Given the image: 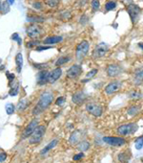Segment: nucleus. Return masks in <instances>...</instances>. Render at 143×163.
<instances>
[{
    "label": "nucleus",
    "mask_w": 143,
    "mask_h": 163,
    "mask_svg": "<svg viewBox=\"0 0 143 163\" xmlns=\"http://www.w3.org/2000/svg\"><path fill=\"white\" fill-rule=\"evenodd\" d=\"M53 100H54V96L51 92L46 91V92L42 93L41 96H40V99L38 101V104L37 105V107H35L32 110V113L34 115L41 113L44 109H46L50 106L53 102Z\"/></svg>",
    "instance_id": "1"
},
{
    "label": "nucleus",
    "mask_w": 143,
    "mask_h": 163,
    "mask_svg": "<svg viewBox=\"0 0 143 163\" xmlns=\"http://www.w3.org/2000/svg\"><path fill=\"white\" fill-rule=\"evenodd\" d=\"M45 132H46L45 126H37V129L34 130V132L30 136V139H29L30 143L31 144L39 143L42 140V138H43V136L45 134Z\"/></svg>",
    "instance_id": "2"
},
{
    "label": "nucleus",
    "mask_w": 143,
    "mask_h": 163,
    "mask_svg": "<svg viewBox=\"0 0 143 163\" xmlns=\"http://www.w3.org/2000/svg\"><path fill=\"white\" fill-rule=\"evenodd\" d=\"M89 43L88 41L86 40H83L81 41L77 46H76V58L78 61H82L84 58L86 57V55L88 54V51H89Z\"/></svg>",
    "instance_id": "3"
},
{
    "label": "nucleus",
    "mask_w": 143,
    "mask_h": 163,
    "mask_svg": "<svg viewBox=\"0 0 143 163\" xmlns=\"http://www.w3.org/2000/svg\"><path fill=\"white\" fill-rule=\"evenodd\" d=\"M137 130V125L130 123V124H125L120 127H118L117 129V133L120 135H129L136 133Z\"/></svg>",
    "instance_id": "4"
},
{
    "label": "nucleus",
    "mask_w": 143,
    "mask_h": 163,
    "mask_svg": "<svg viewBox=\"0 0 143 163\" xmlns=\"http://www.w3.org/2000/svg\"><path fill=\"white\" fill-rule=\"evenodd\" d=\"M109 50V46L105 42H100L99 44H98L94 47L93 52V57L94 59H98V58H101L103 56H105Z\"/></svg>",
    "instance_id": "5"
},
{
    "label": "nucleus",
    "mask_w": 143,
    "mask_h": 163,
    "mask_svg": "<svg viewBox=\"0 0 143 163\" xmlns=\"http://www.w3.org/2000/svg\"><path fill=\"white\" fill-rule=\"evenodd\" d=\"M86 109L87 111L95 116V117H99V116H101L102 112H103V109L101 108L100 105L98 104H95V103H89L86 105Z\"/></svg>",
    "instance_id": "6"
},
{
    "label": "nucleus",
    "mask_w": 143,
    "mask_h": 163,
    "mask_svg": "<svg viewBox=\"0 0 143 163\" xmlns=\"http://www.w3.org/2000/svg\"><path fill=\"white\" fill-rule=\"evenodd\" d=\"M127 11H128L131 19H132V21L135 23L140 15V8L136 4H130L127 7Z\"/></svg>",
    "instance_id": "7"
},
{
    "label": "nucleus",
    "mask_w": 143,
    "mask_h": 163,
    "mask_svg": "<svg viewBox=\"0 0 143 163\" xmlns=\"http://www.w3.org/2000/svg\"><path fill=\"white\" fill-rule=\"evenodd\" d=\"M83 69L80 65L78 64H74L72 65L67 71V77L70 79H76L82 74Z\"/></svg>",
    "instance_id": "8"
},
{
    "label": "nucleus",
    "mask_w": 143,
    "mask_h": 163,
    "mask_svg": "<svg viewBox=\"0 0 143 163\" xmlns=\"http://www.w3.org/2000/svg\"><path fill=\"white\" fill-rule=\"evenodd\" d=\"M123 71V69L120 65L118 64H110L107 67V74L111 78H115L119 76Z\"/></svg>",
    "instance_id": "9"
},
{
    "label": "nucleus",
    "mask_w": 143,
    "mask_h": 163,
    "mask_svg": "<svg viewBox=\"0 0 143 163\" xmlns=\"http://www.w3.org/2000/svg\"><path fill=\"white\" fill-rule=\"evenodd\" d=\"M103 141L111 146H122L126 143V140L124 138L121 137H110V136H106L103 138Z\"/></svg>",
    "instance_id": "10"
},
{
    "label": "nucleus",
    "mask_w": 143,
    "mask_h": 163,
    "mask_svg": "<svg viewBox=\"0 0 143 163\" xmlns=\"http://www.w3.org/2000/svg\"><path fill=\"white\" fill-rule=\"evenodd\" d=\"M43 33V30L40 26L38 25H32L30 27H28L27 29V34L28 36L32 39H37V38H39Z\"/></svg>",
    "instance_id": "11"
},
{
    "label": "nucleus",
    "mask_w": 143,
    "mask_h": 163,
    "mask_svg": "<svg viewBox=\"0 0 143 163\" xmlns=\"http://www.w3.org/2000/svg\"><path fill=\"white\" fill-rule=\"evenodd\" d=\"M38 126V121L37 119H33L32 120V122L27 126V128L25 129V131L23 132V134H22V138L25 139V138H28L29 136L32 135V133L34 132V130L37 129V127Z\"/></svg>",
    "instance_id": "12"
},
{
    "label": "nucleus",
    "mask_w": 143,
    "mask_h": 163,
    "mask_svg": "<svg viewBox=\"0 0 143 163\" xmlns=\"http://www.w3.org/2000/svg\"><path fill=\"white\" fill-rule=\"evenodd\" d=\"M121 83L119 81H115L113 82V83H110L108 86L105 87V92L107 94H114V93L117 92L119 89L121 88Z\"/></svg>",
    "instance_id": "13"
},
{
    "label": "nucleus",
    "mask_w": 143,
    "mask_h": 163,
    "mask_svg": "<svg viewBox=\"0 0 143 163\" xmlns=\"http://www.w3.org/2000/svg\"><path fill=\"white\" fill-rule=\"evenodd\" d=\"M61 74H62V69L60 67H57L52 72H50L49 74V81H48V83H51V84H54L55 81H57L59 78L61 77Z\"/></svg>",
    "instance_id": "14"
},
{
    "label": "nucleus",
    "mask_w": 143,
    "mask_h": 163,
    "mask_svg": "<svg viewBox=\"0 0 143 163\" xmlns=\"http://www.w3.org/2000/svg\"><path fill=\"white\" fill-rule=\"evenodd\" d=\"M49 72L46 70H41L38 74H37V83L38 85L42 86L45 85L46 83H48L49 81Z\"/></svg>",
    "instance_id": "15"
},
{
    "label": "nucleus",
    "mask_w": 143,
    "mask_h": 163,
    "mask_svg": "<svg viewBox=\"0 0 143 163\" xmlns=\"http://www.w3.org/2000/svg\"><path fill=\"white\" fill-rule=\"evenodd\" d=\"M87 99V96L85 93L83 92H77L76 94H74L73 98H72V101H73L75 104L76 105H80L82 103H84Z\"/></svg>",
    "instance_id": "16"
},
{
    "label": "nucleus",
    "mask_w": 143,
    "mask_h": 163,
    "mask_svg": "<svg viewBox=\"0 0 143 163\" xmlns=\"http://www.w3.org/2000/svg\"><path fill=\"white\" fill-rule=\"evenodd\" d=\"M135 84L136 85H140L143 83V68L137 69L135 72Z\"/></svg>",
    "instance_id": "17"
},
{
    "label": "nucleus",
    "mask_w": 143,
    "mask_h": 163,
    "mask_svg": "<svg viewBox=\"0 0 143 163\" xmlns=\"http://www.w3.org/2000/svg\"><path fill=\"white\" fill-rule=\"evenodd\" d=\"M62 40V37L54 36V37H48L44 40V44H55Z\"/></svg>",
    "instance_id": "18"
},
{
    "label": "nucleus",
    "mask_w": 143,
    "mask_h": 163,
    "mask_svg": "<svg viewBox=\"0 0 143 163\" xmlns=\"http://www.w3.org/2000/svg\"><path fill=\"white\" fill-rule=\"evenodd\" d=\"M57 142H58V140L57 139H54V140H53L52 142H50L49 144H48L46 147H44L43 149H42V151H41V155H45V154H47L49 151H51L53 148H54L56 145H57Z\"/></svg>",
    "instance_id": "19"
},
{
    "label": "nucleus",
    "mask_w": 143,
    "mask_h": 163,
    "mask_svg": "<svg viewBox=\"0 0 143 163\" xmlns=\"http://www.w3.org/2000/svg\"><path fill=\"white\" fill-rule=\"evenodd\" d=\"M15 63H16L17 72H20L21 69H22V65H23V57H22L21 53H18L15 56Z\"/></svg>",
    "instance_id": "20"
},
{
    "label": "nucleus",
    "mask_w": 143,
    "mask_h": 163,
    "mask_svg": "<svg viewBox=\"0 0 143 163\" xmlns=\"http://www.w3.org/2000/svg\"><path fill=\"white\" fill-rule=\"evenodd\" d=\"M81 133L80 132H75L73 134L71 135V137H70V142L72 143V144H76V143H77L78 141H79V139L81 138Z\"/></svg>",
    "instance_id": "21"
},
{
    "label": "nucleus",
    "mask_w": 143,
    "mask_h": 163,
    "mask_svg": "<svg viewBox=\"0 0 143 163\" xmlns=\"http://www.w3.org/2000/svg\"><path fill=\"white\" fill-rule=\"evenodd\" d=\"M129 97L133 100H138V99L142 98V94L138 91H131L129 93Z\"/></svg>",
    "instance_id": "22"
},
{
    "label": "nucleus",
    "mask_w": 143,
    "mask_h": 163,
    "mask_svg": "<svg viewBox=\"0 0 143 163\" xmlns=\"http://www.w3.org/2000/svg\"><path fill=\"white\" fill-rule=\"evenodd\" d=\"M28 104H29V102L27 101V100H21L20 102H19V104H18V106H17V109L19 110V111H22V110H24L27 107H28Z\"/></svg>",
    "instance_id": "23"
},
{
    "label": "nucleus",
    "mask_w": 143,
    "mask_h": 163,
    "mask_svg": "<svg viewBox=\"0 0 143 163\" xmlns=\"http://www.w3.org/2000/svg\"><path fill=\"white\" fill-rule=\"evenodd\" d=\"M135 147L136 150H140L143 147V135L140 137H137L135 141Z\"/></svg>",
    "instance_id": "24"
},
{
    "label": "nucleus",
    "mask_w": 143,
    "mask_h": 163,
    "mask_svg": "<svg viewBox=\"0 0 143 163\" xmlns=\"http://www.w3.org/2000/svg\"><path fill=\"white\" fill-rule=\"evenodd\" d=\"M1 12H2V14L5 15V14H8L9 12H10V4L7 2V1H4L1 5Z\"/></svg>",
    "instance_id": "25"
},
{
    "label": "nucleus",
    "mask_w": 143,
    "mask_h": 163,
    "mask_svg": "<svg viewBox=\"0 0 143 163\" xmlns=\"http://www.w3.org/2000/svg\"><path fill=\"white\" fill-rule=\"evenodd\" d=\"M70 61V57H63V58H60V59H58L55 63V65L56 66H60L66 63H68Z\"/></svg>",
    "instance_id": "26"
},
{
    "label": "nucleus",
    "mask_w": 143,
    "mask_h": 163,
    "mask_svg": "<svg viewBox=\"0 0 143 163\" xmlns=\"http://www.w3.org/2000/svg\"><path fill=\"white\" fill-rule=\"evenodd\" d=\"M28 21H30V22H43V21H45V19L42 16H28Z\"/></svg>",
    "instance_id": "27"
},
{
    "label": "nucleus",
    "mask_w": 143,
    "mask_h": 163,
    "mask_svg": "<svg viewBox=\"0 0 143 163\" xmlns=\"http://www.w3.org/2000/svg\"><path fill=\"white\" fill-rule=\"evenodd\" d=\"M118 160L122 163H126L129 161V156L126 153H120L118 155Z\"/></svg>",
    "instance_id": "28"
},
{
    "label": "nucleus",
    "mask_w": 143,
    "mask_h": 163,
    "mask_svg": "<svg viewBox=\"0 0 143 163\" xmlns=\"http://www.w3.org/2000/svg\"><path fill=\"white\" fill-rule=\"evenodd\" d=\"M89 148H90V144L87 141H82L78 145V149L80 151H83V152H84V151H87Z\"/></svg>",
    "instance_id": "29"
},
{
    "label": "nucleus",
    "mask_w": 143,
    "mask_h": 163,
    "mask_svg": "<svg viewBox=\"0 0 143 163\" xmlns=\"http://www.w3.org/2000/svg\"><path fill=\"white\" fill-rule=\"evenodd\" d=\"M115 7H116V3L114 2V1H109V2H107L106 5H105L106 11H113L114 9H115Z\"/></svg>",
    "instance_id": "30"
},
{
    "label": "nucleus",
    "mask_w": 143,
    "mask_h": 163,
    "mask_svg": "<svg viewBox=\"0 0 143 163\" xmlns=\"http://www.w3.org/2000/svg\"><path fill=\"white\" fill-rule=\"evenodd\" d=\"M6 112L9 114V115H11V114H13L14 112H15V106L13 104H8V105H6Z\"/></svg>",
    "instance_id": "31"
},
{
    "label": "nucleus",
    "mask_w": 143,
    "mask_h": 163,
    "mask_svg": "<svg viewBox=\"0 0 143 163\" xmlns=\"http://www.w3.org/2000/svg\"><path fill=\"white\" fill-rule=\"evenodd\" d=\"M45 3L50 7H55L59 3V0H45Z\"/></svg>",
    "instance_id": "32"
},
{
    "label": "nucleus",
    "mask_w": 143,
    "mask_h": 163,
    "mask_svg": "<svg viewBox=\"0 0 143 163\" xmlns=\"http://www.w3.org/2000/svg\"><path fill=\"white\" fill-rule=\"evenodd\" d=\"M138 111H139V108L138 107H132V108H130L128 109V114L136 115V113H138Z\"/></svg>",
    "instance_id": "33"
},
{
    "label": "nucleus",
    "mask_w": 143,
    "mask_h": 163,
    "mask_svg": "<svg viewBox=\"0 0 143 163\" xmlns=\"http://www.w3.org/2000/svg\"><path fill=\"white\" fill-rule=\"evenodd\" d=\"M91 5H92V8H93L94 11H97V10H98L99 7H100V2L98 1V0H93L92 3H91Z\"/></svg>",
    "instance_id": "34"
},
{
    "label": "nucleus",
    "mask_w": 143,
    "mask_h": 163,
    "mask_svg": "<svg viewBox=\"0 0 143 163\" xmlns=\"http://www.w3.org/2000/svg\"><path fill=\"white\" fill-rule=\"evenodd\" d=\"M11 40H16V41L18 42V44H19V45H21V43H22V40L19 38V36H18V34H17V33L13 34V36H11Z\"/></svg>",
    "instance_id": "35"
},
{
    "label": "nucleus",
    "mask_w": 143,
    "mask_h": 163,
    "mask_svg": "<svg viewBox=\"0 0 143 163\" xmlns=\"http://www.w3.org/2000/svg\"><path fill=\"white\" fill-rule=\"evenodd\" d=\"M97 73H98V69H93V70H91L90 72H88V74L86 75V78L87 79H89V78L91 79V78L94 77Z\"/></svg>",
    "instance_id": "36"
},
{
    "label": "nucleus",
    "mask_w": 143,
    "mask_h": 163,
    "mask_svg": "<svg viewBox=\"0 0 143 163\" xmlns=\"http://www.w3.org/2000/svg\"><path fill=\"white\" fill-rule=\"evenodd\" d=\"M18 93V85H16L15 87H13L11 88V90L10 91V95H11V96H15L16 94Z\"/></svg>",
    "instance_id": "37"
},
{
    "label": "nucleus",
    "mask_w": 143,
    "mask_h": 163,
    "mask_svg": "<svg viewBox=\"0 0 143 163\" xmlns=\"http://www.w3.org/2000/svg\"><path fill=\"white\" fill-rule=\"evenodd\" d=\"M40 42L38 41V40H33V41H30V42H28V44H27V47H29V48H32V47H33V46H37V45H38Z\"/></svg>",
    "instance_id": "38"
},
{
    "label": "nucleus",
    "mask_w": 143,
    "mask_h": 163,
    "mask_svg": "<svg viewBox=\"0 0 143 163\" xmlns=\"http://www.w3.org/2000/svg\"><path fill=\"white\" fill-rule=\"evenodd\" d=\"M65 102V98L64 97H59L56 101H55V105L56 106H61V105H63Z\"/></svg>",
    "instance_id": "39"
},
{
    "label": "nucleus",
    "mask_w": 143,
    "mask_h": 163,
    "mask_svg": "<svg viewBox=\"0 0 143 163\" xmlns=\"http://www.w3.org/2000/svg\"><path fill=\"white\" fill-rule=\"evenodd\" d=\"M52 48L51 46H37V51H43V50H47Z\"/></svg>",
    "instance_id": "40"
},
{
    "label": "nucleus",
    "mask_w": 143,
    "mask_h": 163,
    "mask_svg": "<svg viewBox=\"0 0 143 163\" xmlns=\"http://www.w3.org/2000/svg\"><path fill=\"white\" fill-rule=\"evenodd\" d=\"M83 156H84V154H83V153H79V154L74 156L73 159H74V160H79V159H81Z\"/></svg>",
    "instance_id": "41"
},
{
    "label": "nucleus",
    "mask_w": 143,
    "mask_h": 163,
    "mask_svg": "<svg viewBox=\"0 0 143 163\" xmlns=\"http://www.w3.org/2000/svg\"><path fill=\"white\" fill-rule=\"evenodd\" d=\"M6 158H7V155L5 153H1V154H0V162H3Z\"/></svg>",
    "instance_id": "42"
},
{
    "label": "nucleus",
    "mask_w": 143,
    "mask_h": 163,
    "mask_svg": "<svg viewBox=\"0 0 143 163\" xmlns=\"http://www.w3.org/2000/svg\"><path fill=\"white\" fill-rule=\"evenodd\" d=\"M33 8H35V9H41V3L40 2H34L33 4Z\"/></svg>",
    "instance_id": "43"
},
{
    "label": "nucleus",
    "mask_w": 143,
    "mask_h": 163,
    "mask_svg": "<svg viewBox=\"0 0 143 163\" xmlns=\"http://www.w3.org/2000/svg\"><path fill=\"white\" fill-rule=\"evenodd\" d=\"M7 2L10 4V5H13L15 3V0H7Z\"/></svg>",
    "instance_id": "44"
},
{
    "label": "nucleus",
    "mask_w": 143,
    "mask_h": 163,
    "mask_svg": "<svg viewBox=\"0 0 143 163\" xmlns=\"http://www.w3.org/2000/svg\"><path fill=\"white\" fill-rule=\"evenodd\" d=\"M138 45H139V47H140V48H141V49L143 50V44H142V43H139Z\"/></svg>",
    "instance_id": "45"
},
{
    "label": "nucleus",
    "mask_w": 143,
    "mask_h": 163,
    "mask_svg": "<svg viewBox=\"0 0 143 163\" xmlns=\"http://www.w3.org/2000/svg\"><path fill=\"white\" fill-rule=\"evenodd\" d=\"M1 62H2V61H1V59H0V63H1Z\"/></svg>",
    "instance_id": "46"
}]
</instances>
